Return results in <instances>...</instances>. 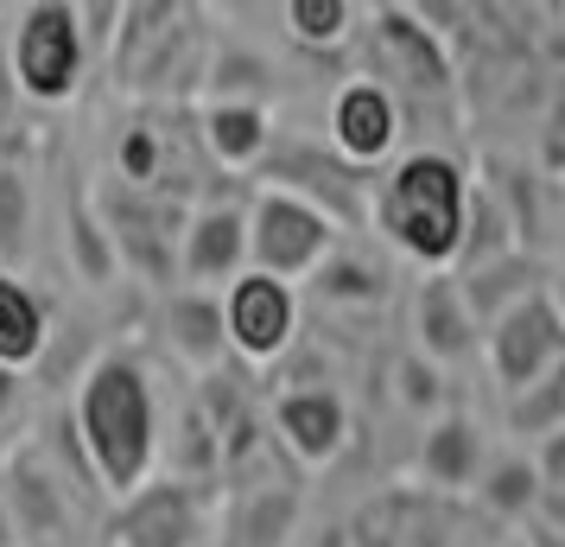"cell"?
I'll use <instances>...</instances> for the list:
<instances>
[{
	"label": "cell",
	"mask_w": 565,
	"mask_h": 547,
	"mask_svg": "<svg viewBox=\"0 0 565 547\" xmlns=\"http://www.w3.org/2000/svg\"><path fill=\"white\" fill-rule=\"evenodd\" d=\"M260 185H280L292 198H306L311 210H324L337 230L343 223H356L369 217V198H362V172H350L337 154H318V147H280L274 140V154L260 166Z\"/></svg>",
	"instance_id": "7c38bea8"
},
{
	"label": "cell",
	"mask_w": 565,
	"mask_h": 547,
	"mask_svg": "<svg viewBox=\"0 0 565 547\" xmlns=\"http://www.w3.org/2000/svg\"><path fill=\"white\" fill-rule=\"evenodd\" d=\"M559 255H565V217H559Z\"/></svg>",
	"instance_id": "e575fe53"
},
{
	"label": "cell",
	"mask_w": 565,
	"mask_h": 547,
	"mask_svg": "<svg viewBox=\"0 0 565 547\" xmlns=\"http://www.w3.org/2000/svg\"><path fill=\"white\" fill-rule=\"evenodd\" d=\"M369 223L387 235L426 274H451L463 261V230H470V172L445 147H413L375 179Z\"/></svg>",
	"instance_id": "7a4b0ae2"
},
{
	"label": "cell",
	"mask_w": 565,
	"mask_h": 547,
	"mask_svg": "<svg viewBox=\"0 0 565 547\" xmlns=\"http://www.w3.org/2000/svg\"><path fill=\"white\" fill-rule=\"evenodd\" d=\"M45 299L20 281V274H0V369L7 376H26L45 357Z\"/></svg>",
	"instance_id": "ac0fdd59"
},
{
	"label": "cell",
	"mask_w": 565,
	"mask_h": 547,
	"mask_svg": "<svg viewBox=\"0 0 565 547\" xmlns=\"http://www.w3.org/2000/svg\"><path fill=\"white\" fill-rule=\"evenodd\" d=\"M324 134L350 172H375L401 147V96L382 77H343L324 108Z\"/></svg>",
	"instance_id": "52a82bcc"
},
{
	"label": "cell",
	"mask_w": 565,
	"mask_h": 547,
	"mask_svg": "<svg viewBox=\"0 0 565 547\" xmlns=\"http://www.w3.org/2000/svg\"><path fill=\"white\" fill-rule=\"evenodd\" d=\"M204 103H255L267 108L274 103V64L242 45V39H223L204 64Z\"/></svg>",
	"instance_id": "44dd1931"
},
{
	"label": "cell",
	"mask_w": 565,
	"mask_h": 547,
	"mask_svg": "<svg viewBox=\"0 0 565 547\" xmlns=\"http://www.w3.org/2000/svg\"><path fill=\"white\" fill-rule=\"evenodd\" d=\"M108 172L121 191L134 198H153L166 172H172V154H166V128H159L153 115H134L128 128H115V147H108Z\"/></svg>",
	"instance_id": "ffe728a7"
},
{
	"label": "cell",
	"mask_w": 565,
	"mask_h": 547,
	"mask_svg": "<svg viewBox=\"0 0 565 547\" xmlns=\"http://www.w3.org/2000/svg\"><path fill=\"white\" fill-rule=\"evenodd\" d=\"M223 338L230 357H242L248 369H274L299 338V293L248 267L242 281L223 287Z\"/></svg>",
	"instance_id": "8992f818"
},
{
	"label": "cell",
	"mask_w": 565,
	"mask_h": 547,
	"mask_svg": "<svg viewBox=\"0 0 565 547\" xmlns=\"http://www.w3.org/2000/svg\"><path fill=\"white\" fill-rule=\"evenodd\" d=\"M204 484L153 477L115 503V547H204Z\"/></svg>",
	"instance_id": "9c48e42d"
},
{
	"label": "cell",
	"mask_w": 565,
	"mask_h": 547,
	"mask_svg": "<svg viewBox=\"0 0 565 547\" xmlns=\"http://www.w3.org/2000/svg\"><path fill=\"white\" fill-rule=\"evenodd\" d=\"M280 27L292 45H306V52H343L350 39H356L362 27V7H350V0H286L280 7Z\"/></svg>",
	"instance_id": "484cf974"
},
{
	"label": "cell",
	"mask_w": 565,
	"mask_h": 547,
	"mask_svg": "<svg viewBox=\"0 0 565 547\" xmlns=\"http://www.w3.org/2000/svg\"><path fill=\"white\" fill-rule=\"evenodd\" d=\"M369 20H375V57H382L387 77H401V90L419 96V103H445L451 83H458L445 39H438L413 7H375Z\"/></svg>",
	"instance_id": "30bf717a"
},
{
	"label": "cell",
	"mask_w": 565,
	"mask_h": 547,
	"mask_svg": "<svg viewBox=\"0 0 565 547\" xmlns=\"http://www.w3.org/2000/svg\"><path fill=\"white\" fill-rule=\"evenodd\" d=\"M159 338L179 357V369H191L198 382L230 364V338H223V293L172 287L159 299Z\"/></svg>",
	"instance_id": "9a60e30c"
},
{
	"label": "cell",
	"mask_w": 565,
	"mask_h": 547,
	"mask_svg": "<svg viewBox=\"0 0 565 547\" xmlns=\"http://www.w3.org/2000/svg\"><path fill=\"white\" fill-rule=\"evenodd\" d=\"M32 223H39V191L26 166H0V274L26 281L32 261Z\"/></svg>",
	"instance_id": "d4e9b609"
},
{
	"label": "cell",
	"mask_w": 565,
	"mask_h": 547,
	"mask_svg": "<svg viewBox=\"0 0 565 547\" xmlns=\"http://www.w3.org/2000/svg\"><path fill=\"white\" fill-rule=\"evenodd\" d=\"M534 471H540V491H565V433H546V440H534Z\"/></svg>",
	"instance_id": "f546056e"
},
{
	"label": "cell",
	"mask_w": 565,
	"mask_h": 547,
	"mask_svg": "<svg viewBox=\"0 0 565 547\" xmlns=\"http://www.w3.org/2000/svg\"><path fill=\"white\" fill-rule=\"evenodd\" d=\"M83 71H89V45H83L77 7L71 0H32L13 13V32H7V77L13 90L39 108H64L83 90Z\"/></svg>",
	"instance_id": "3957f363"
},
{
	"label": "cell",
	"mask_w": 565,
	"mask_h": 547,
	"mask_svg": "<svg viewBox=\"0 0 565 547\" xmlns=\"http://www.w3.org/2000/svg\"><path fill=\"white\" fill-rule=\"evenodd\" d=\"M7 90H13V77H7V57H0V122H7Z\"/></svg>",
	"instance_id": "836d02e7"
},
{
	"label": "cell",
	"mask_w": 565,
	"mask_h": 547,
	"mask_svg": "<svg viewBox=\"0 0 565 547\" xmlns=\"http://www.w3.org/2000/svg\"><path fill=\"white\" fill-rule=\"evenodd\" d=\"M509 433L514 440H546L565 433V357L540 382H527L521 395H509Z\"/></svg>",
	"instance_id": "83f0119b"
},
{
	"label": "cell",
	"mask_w": 565,
	"mask_h": 547,
	"mask_svg": "<svg viewBox=\"0 0 565 547\" xmlns=\"http://www.w3.org/2000/svg\"><path fill=\"white\" fill-rule=\"evenodd\" d=\"M13 408H20V376L0 369V420H13Z\"/></svg>",
	"instance_id": "1f68e13d"
},
{
	"label": "cell",
	"mask_w": 565,
	"mask_h": 547,
	"mask_svg": "<svg viewBox=\"0 0 565 547\" xmlns=\"http://www.w3.org/2000/svg\"><path fill=\"white\" fill-rule=\"evenodd\" d=\"M394 401L419 420H438L445 414V369H433L419 350H401L394 357Z\"/></svg>",
	"instance_id": "f1b7e54d"
},
{
	"label": "cell",
	"mask_w": 565,
	"mask_h": 547,
	"mask_svg": "<svg viewBox=\"0 0 565 547\" xmlns=\"http://www.w3.org/2000/svg\"><path fill=\"white\" fill-rule=\"evenodd\" d=\"M477 503H483L495 522H527L534 516V503H540V471L534 459L521 452V445H509V452H489V465L483 477H477Z\"/></svg>",
	"instance_id": "7402d4cb"
},
{
	"label": "cell",
	"mask_w": 565,
	"mask_h": 547,
	"mask_svg": "<svg viewBox=\"0 0 565 547\" xmlns=\"http://www.w3.org/2000/svg\"><path fill=\"white\" fill-rule=\"evenodd\" d=\"M458 287H463L470 318H477V332H489L509 306H521L527 293H540V267L527 255H502V261H483V267H463Z\"/></svg>",
	"instance_id": "d6986e66"
},
{
	"label": "cell",
	"mask_w": 565,
	"mask_h": 547,
	"mask_svg": "<svg viewBox=\"0 0 565 547\" xmlns=\"http://www.w3.org/2000/svg\"><path fill=\"white\" fill-rule=\"evenodd\" d=\"M534 522L546 528V541H565V491H540Z\"/></svg>",
	"instance_id": "4dcf8cb0"
},
{
	"label": "cell",
	"mask_w": 565,
	"mask_h": 547,
	"mask_svg": "<svg viewBox=\"0 0 565 547\" xmlns=\"http://www.w3.org/2000/svg\"><path fill=\"white\" fill-rule=\"evenodd\" d=\"M489 465V433L477 414H463V408H445L438 420H426V433H419V452H413V471H419V484L438 496H470L477 491V477Z\"/></svg>",
	"instance_id": "4fadbf2b"
},
{
	"label": "cell",
	"mask_w": 565,
	"mask_h": 547,
	"mask_svg": "<svg viewBox=\"0 0 565 547\" xmlns=\"http://www.w3.org/2000/svg\"><path fill=\"white\" fill-rule=\"evenodd\" d=\"M248 267L267 281H311L324 255L337 249V223L324 210H311L306 198H292L280 185H255L248 198Z\"/></svg>",
	"instance_id": "277c9868"
},
{
	"label": "cell",
	"mask_w": 565,
	"mask_h": 547,
	"mask_svg": "<svg viewBox=\"0 0 565 547\" xmlns=\"http://www.w3.org/2000/svg\"><path fill=\"white\" fill-rule=\"evenodd\" d=\"M559 357H565V313L546 287L527 293L521 306H509V313L483 332V364H489V376H495L502 401L521 395L527 382H540Z\"/></svg>",
	"instance_id": "5b68a950"
},
{
	"label": "cell",
	"mask_w": 565,
	"mask_h": 547,
	"mask_svg": "<svg viewBox=\"0 0 565 547\" xmlns=\"http://www.w3.org/2000/svg\"><path fill=\"white\" fill-rule=\"evenodd\" d=\"M0 503L13 509V528H20V535H45V528H64V496H57V484L45 477V471H39V459H32V452H20V459H13Z\"/></svg>",
	"instance_id": "4316f807"
},
{
	"label": "cell",
	"mask_w": 565,
	"mask_h": 547,
	"mask_svg": "<svg viewBox=\"0 0 565 547\" xmlns=\"http://www.w3.org/2000/svg\"><path fill=\"white\" fill-rule=\"evenodd\" d=\"M267 427L299 471H331L350 445V401L324 382H292V389L274 395Z\"/></svg>",
	"instance_id": "ba28073f"
},
{
	"label": "cell",
	"mask_w": 565,
	"mask_h": 547,
	"mask_svg": "<svg viewBox=\"0 0 565 547\" xmlns=\"http://www.w3.org/2000/svg\"><path fill=\"white\" fill-rule=\"evenodd\" d=\"M13 541H20V528H13V509L0 503V547H13Z\"/></svg>",
	"instance_id": "d6a6232c"
},
{
	"label": "cell",
	"mask_w": 565,
	"mask_h": 547,
	"mask_svg": "<svg viewBox=\"0 0 565 547\" xmlns=\"http://www.w3.org/2000/svg\"><path fill=\"white\" fill-rule=\"evenodd\" d=\"M299 491L292 484H255L235 509V547H286L299 535Z\"/></svg>",
	"instance_id": "cb8c5ba5"
},
{
	"label": "cell",
	"mask_w": 565,
	"mask_h": 547,
	"mask_svg": "<svg viewBox=\"0 0 565 547\" xmlns=\"http://www.w3.org/2000/svg\"><path fill=\"white\" fill-rule=\"evenodd\" d=\"M311 293L324 299V306H382L387 299V267L375 255H362V249H343L337 242L331 255H324V267L311 274Z\"/></svg>",
	"instance_id": "603a6c76"
},
{
	"label": "cell",
	"mask_w": 565,
	"mask_h": 547,
	"mask_svg": "<svg viewBox=\"0 0 565 547\" xmlns=\"http://www.w3.org/2000/svg\"><path fill=\"white\" fill-rule=\"evenodd\" d=\"M71 420H77L83 465L103 484V496L121 503L140 484H153L159 459H166V420H159L153 376L140 369V357L103 350L71 395Z\"/></svg>",
	"instance_id": "6da1fadb"
},
{
	"label": "cell",
	"mask_w": 565,
	"mask_h": 547,
	"mask_svg": "<svg viewBox=\"0 0 565 547\" xmlns=\"http://www.w3.org/2000/svg\"><path fill=\"white\" fill-rule=\"evenodd\" d=\"M477 344H483V332H477V318L463 306L458 274H426L413 287V350L433 369H458L477 357Z\"/></svg>",
	"instance_id": "5bb4252c"
},
{
	"label": "cell",
	"mask_w": 565,
	"mask_h": 547,
	"mask_svg": "<svg viewBox=\"0 0 565 547\" xmlns=\"http://www.w3.org/2000/svg\"><path fill=\"white\" fill-rule=\"evenodd\" d=\"M198 147L216 172H260L267 154H274V108L255 103H204L198 108Z\"/></svg>",
	"instance_id": "2e32d148"
},
{
	"label": "cell",
	"mask_w": 565,
	"mask_h": 547,
	"mask_svg": "<svg viewBox=\"0 0 565 547\" xmlns=\"http://www.w3.org/2000/svg\"><path fill=\"white\" fill-rule=\"evenodd\" d=\"M64 261H71L83 293H108L121 281L115 235H108L103 210H96V191H83V185H71V198H64Z\"/></svg>",
	"instance_id": "e0dca14e"
},
{
	"label": "cell",
	"mask_w": 565,
	"mask_h": 547,
	"mask_svg": "<svg viewBox=\"0 0 565 547\" xmlns=\"http://www.w3.org/2000/svg\"><path fill=\"white\" fill-rule=\"evenodd\" d=\"M248 274V210L242 204H198L179 230V287L223 293Z\"/></svg>",
	"instance_id": "8fae6325"
}]
</instances>
